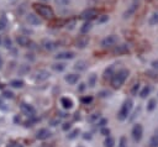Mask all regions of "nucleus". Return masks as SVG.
Segmentation results:
<instances>
[{"label":"nucleus","instance_id":"obj_1","mask_svg":"<svg viewBox=\"0 0 158 147\" xmlns=\"http://www.w3.org/2000/svg\"><path fill=\"white\" fill-rule=\"evenodd\" d=\"M128 74H130L128 69H120V70L115 72L114 75H112L111 79H110V80H111V85H112V88H114V89H118V88H121L122 84L125 83V80L127 79Z\"/></svg>","mask_w":158,"mask_h":147},{"label":"nucleus","instance_id":"obj_2","mask_svg":"<svg viewBox=\"0 0 158 147\" xmlns=\"http://www.w3.org/2000/svg\"><path fill=\"white\" fill-rule=\"evenodd\" d=\"M132 107H133V100H132L131 98L126 99V100L123 101V104H122V106H121L120 111L117 112V119H118L120 121L126 120V119L128 117V115H130V112H131Z\"/></svg>","mask_w":158,"mask_h":147},{"label":"nucleus","instance_id":"obj_3","mask_svg":"<svg viewBox=\"0 0 158 147\" xmlns=\"http://www.w3.org/2000/svg\"><path fill=\"white\" fill-rule=\"evenodd\" d=\"M33 7H35L36 12L40 16H42L43 19H52L53 15H54L53 14V10L49 6H47V5H43V4H33Z\"/></svg>","mask_w":158,"mask_h":147},{"label":"nucleus","instance_id":"obj_4","mask_svg":"<svg viewBox=\"0 0 158 147\" xmlns=\"http://www.w3.org/2000/svg\"><path fill=\"white\" fill-rule=\"evenodd\" d=\"M20 109H21V112L23 114V115H26L27 117H35V115H36V110H35V107L32 106V105H30V104H26V103H21V105H20Z\"/></svg>","mask_w":158,"mask_h":147},{"label":"nucleus","instance_id":"obj_5","mask_svg":"<svg viewBox=\"0 0 158 147\" xmlns=\"http://www.w3.org/2000/svg\"><path fill=\"white\" fill-rule=\"evenodd\" d=\"M132 138L136 141V142H139L142 140V136H143V127L141 124H136L133 127H132Z\"/></svg>","mask_w":158,"mask_h":147},{"label":"nucleus","instance_id":"obj_6","mask_svg":"<svg viewBox=\"0 0 158 147\" xmlns=\"http://www.w3.org/2000/svg\"><path fill=\"white\" fill-rule=\"evenodd\" d=\"M116 42H117V36H115V35H109V36H106L105 38L101 40V43H100V44H101V47L107 48V47L115 46Z\"/></svg>","mask_w":158,"mask_h":147},{"label":"nucleus","instance_id":"obj_7","mask_svg":"<svg viewBox=\"0 0 158 147\" xmlns=\"http://www.w3.org/2000/svg\"><path fill=\"white\" fill-rule=\"evenodd\" d=\"M96 16H98V11L95 9H88L85 11H83L81 15H80V17L83 20H85V21H90V20L95 19Z\"/></svg>","mask_w":158,"mask_h":147},{"label":"nucleus","instance_id":"obj_8","mask_svg":"<svg viewBox=\"0 0 158 147\" xmlns=\"http://www.w3.org/2000/svg\"><path fill=\"white\" fill-rule=\"evenodd\" d=\"M49 75H51V74H49L47 70L41 69V70H38V72L35 74V82H36V83H42V82L47 80V79L49 78Z\"/></svg>","mask_w":158,"mask_h":147},{"label":"nucleus","instance_id":"obj_9","mask_svg":"<svg viewBox=\"0 0 158 147\" xmlns=\"http://www.w3.org/2000/svg\"><path fill=\"white\" fill-rule=\"evenodd\" d=\"M51 135H52V132L48 130V128H40L37 132H36V138L37 140H41V141H43V140H47V138H49L51 137Z\"/></svg>","mask_w":158,"mask_h":147},{"label":"nucleus","instance_id":"obj_10","mask_svg":"<svg viewBox=\"0 0 158 147\" xmlns=\"http://www.w3.org/2000/svg\"><path fill=\"white\" fill-rule=\"evenodd\" d=\"M26 21H27V23L31 25V26H37V25L41 23V20H40L38 16L35 15V14H27V15H26Z\"/></svg>","mask_w":158,"mask_h":147},{"label":"nucleus","instance_id":"obj_11","mask_svg":"<svg viewBox=\"0 0 158 147\" xmlns=\"http://www.w3.org/2000/svg\"><path fill=\"white\" fill-rule=\"evenodd\" d=\"M42 47L46 49V51H53L58 47V43L52 41V40H43L42 41Z\"/></svg>","mask_w":158,"mask_h":147},{"label":"nucleus","instance_id":"obj_12","mask_svg":"<svg viewBox=\"0 0 158 147\" xmlns=\"http://www.w3.org/2000/svg\"><path fill=\"white\" fill-rule=\"evenodd\" d=\"M16 42H17V44L21 46V47H28V46L31 44L30 38H28L27 36H23V35L17 36V37H16Z\"/></svg>","mask_w":158,"mask_h":147},{"label":"nucleus","instance_id":"obj_13","mask_svg":"<svg viewBox=\"0 0 158 147\" xmlns=\"http://www.w3.org/2000/svg\"><path fill=\"white\" fill-rule=\"evenodd\" d=\"M74 52H72V51H65V52H59L58 54H56L54 56V58L56 59H72V58H74Z\"/></svg>","mask_w":158,"mask_h":147},{"label":"nucleus","instance_id":"obj_14","mask_svg":"<svg viewBox=\"0 0 158 147\" xmlns=\"http://www.w3.org/2000/svg\"><path fill=\"white\" fill-rule=\"evenodd\" d=\"M79 78H80V75H79V74H75V73H70V74H67V75L64 77L65 82H67L68 84H70V85L77 84L78 80H79Z\"/></svg>","mask_w":158,"mask_h":147},{"label":"nucleus","instance_id":"obj_15","mask_svg":"<svg viewBox=\"0 0 158 147\" xmlns=\"http://www.w3.org/2000/svg\"><path fill=\"white\" fill-rule=\"evenodd\" d=\"M137 7H138V1H136V0H135V1L132 2V5H131V6H130L125 12H123V19L130 17V16H131L136 10H137Z\"/></svg>","mask_w":158,"mask_h":147},{"label":"nucleus","instance_id":"obj_16","mask_svg":"<svg viewBox=\"0 0 158 147\" xmlns=\"http://www.w3.org/2000/svg\"><path fill=\"white\" fill-rule=\"evenodd\" d=\"M60 105H62V107L64 110H69V109L73 107V101H72V99H69L67 96H63L60 99Z\"/></svg>","mask_w":158,"mask_h":147},{"label":"nucleus","instance_id":"obj_17","mask_svg":"<svg viewBox=\"0 0 158 147\" xmlns=\"http://www.w3.org/2000/svg\"><path fill=\"white\" fill-rule=\"evenodd\" d=\"M89 43V37L88 36H80L77 40V47L78 48H85Z\"/></svg>","mask_w":158,"mask_h":147},{"label":"nucleus","instance_id":"obj_18","mask_svg":"<svg viewBox=\"0 0 158 147\" xmlns=\"http://www.w3.org/2000/svg\"><path fill=\"white\" fill-rule=\"evenodd\" d=\"M114 73H115V64H111V65H109L104 70V78L105 79H111V77L114 75Z\"/></svg>","mask_w":158,"mask_h":147},{"label":"nucleus","instance_id":"obj_19","mask_svg":"<svg viewBox=\"0 0 158 147\" xmlns=\"http://www.w3.org/2000/svg\"><path fill=\"white\" fill-rule=\"evenodd\" d=\"M86 68H88V63L85 61H78L74 64V69L78 70V72H84Z\"/></svg>","mask_w":158,"mask_h":147},{"label":"nucleus","instance_id":"obj_20","mask_svg":"<svg viewBox=\"0 0 158 147\" xmlns=\"http://www.w3.org/2000/svg\"><path fill=\"white\" fill-rule=\"evenodd\" d=\"M148 23H149V26H156V25H158V11H154V12L149 16Z\"/></svg>","mask_w":158,"mask_h":147},{"label":"nucleus","instance_id":"obj_21","mask_svg":"<svg viewBox=\"0 0 158 147\" xmlns=\"http://www.w3.org/2000/svg\"><path fill=\"white\" fill-rule=\"evenodd\" d=\"M7 25H9V21L6 19V16L5 15H1L0 16V32L1 31H5L6 27H7Z\"/></svg>","mask_w":158,"mask_h":147},{"label":"nucleus","instance_id":"obj_22","mask_svg":"<svg viewBox=\"0 0 158 147\" xmlns=\"http://www.w3.org/2000/svg\"><path fill=\"white\" fill-rule=\"evenodd\" d=\"M91 27H93L91 22H90V21H85V22L83 23V26L80 27V32H81V33H88V32L91 30Z\"/></svg>","mask_w":158,"mask_h":147},{"label":"nucleus","instance_id":"obj_23","mask_svg":"<svg viewBox=\"0 0 158 147\" xmlns=\"http://www.w3.org/2000/svg\"><path fill=\"white\" fill-rule=\"evenodd\" d=\"M96 80H98L96 74H95V73H91V74L89 75V78H88V85H89L90 88H94L95 84H96Z\"/></svg>","mask_w":158,"mask_h":147},{"label":"nucleus","instance_id":"obj_24","mask_svg":"<svg viewBox=\"0 0 158 147\" xmlns=\"http://www.w3.org/2000/svg\"><path fill=\"white\" fill-rule=\"evenodd\" d=\"M10 85H11L12 88L20 89V88H22V86L25 85V83H23V80H21V79H14V80L10 82Z\"/></svg>","mask_w":158,"mask_h":147},{"label":"nucleus","instance_id":"obj_25","mask_svg":"<svg viewBox=\"0 0 158 147\" xmlns=\"http://www.w3.org/2000/svg\"><path fill=\"white\" fill-rule=\"evenodd\" d=\"M114 145H115V138L111 137L110 135L106 136V138H105V141H104V146H105V147H114Z\"/></svg>","mask_w":158,"mask_h":147},{"label":"nucleus","instance_id":"obj_26","mask_svg":"<svg viewBox=\"0 0 158 147\" xmlns=\"http://www.w3.org/2000/svg\"><path fill=\"white\" fill-rule=\"evenodd\" d=\"M151 90H152V88L149 86V85H146L142 90H141V93H139V96L142 98V99H144V98H147V95H149V93H151Z\"/></svg>","mask_w":158,"mask_h":147},{"label":"nucleus","instance_id":"obj_27","mask_svg":"<svg viewBox=\"0 0 158 147\" xmlns=\"http://www.w3.org/2000/svg\"><path fill=\"white\" fill-rule=\"evenodd\" d=\"M114 52L115 53H126V52H128V47L126 44H120L114 49Z\"/></svg>","mask_w":158,"mask_h":147},{"label":"nucleus","instance_id":"obj_28","mask_svg":"<svg viewBox=\"0 0 158 147\" xmlns=\"http://www.w3.org/2000/svg\"><path fill=\"white\" fill-rule=\"evenodd\" d=\"M52 68L56 72H63L65 69V64L64 63H54V64H52Z\"/></svg>","mask_w":158,"mask_h":147},{"label":"nucleus","instance_id":"obj_29","mask_svg":"<svg viewBox=\"0 0 158 147\" xmlns=\"http://www.w3.org/2000/svg\"><path fill=\"white\" fill-rule=\"evenodd\" d=\"M156 106H157V100L156 99H151L148 101V104H147V110L148 111H153L156 109Z\"/></svg>","mask_w":158,"mask_h":147},{"label":"nucleus","instance_id":"obj_30","mask_svg":"<svg viewBox=\"0 0 158 147\" xmlns=\"http://www.w3.org/2000/svg\"><path fill=\"white\" fill-rule=\"evenodd\" d=\"M149 147H158V135L157 133L151 137V140H149Z\"/></svg>","mask_w":158,"mask_h":147},{"label":"nucleus","instance_id":"obj_31","mask_svg":"<svg viewBox=\"0 0 158 147\" xmlns=\"http://www.w3.org/2000/svg\"><path fill=\"white\" fill-rule=\"evenodd\" d=\"M2 46H4L5 48H11V47H12V41H11V38L5 37V38L2 40Z\"/></svg>","mask_w":158,"mask_h":147},{"label":"nucleus","instance_id":"obj_32","mask_svg":"<svg viewBox=\"0 0 158 147\" xmlns=\"http://www.w3.org/2000/svg\"><path fill=\"white\" fill-rule=\"evenodd\" d=\"M54 2L60 6V7H64V6H68L70 4V0H54Z\"/></svg>","mask_w":158,"mask_h":147},{"label":"nucleus","instance_id":"obj_33","mask_svg":"<svg viewBox=\"0 0 158 147\" xmlns=\"http://www.w3.org/2000/svg\"><path fill=\"white\" fill-rule=\"evenodd\" d=\"M80 101H81L84 105H88V104H90V103L93 101V96H91V95H86V96H83V98L80 99Z\"/></svg>","mask_w":158,"mask_h":147},{"label":"nucleus","instance_id":"obj_34","mask_svg":"<svg viewBox=\"0 0 158 147\" xmlns=\"http://www.w3.org/2000/svg\"><path fill=\"white\" fill-rule=\"evenodd\" d=\"M79 133H80V130H79V128H74V130L68 135V138H69V140H73V138H75Z\"/></svg>","mask_w":158,"mask_h":147},{"label":"nucleus","instance_id":"obj_35","mask_svg":"<svg viewBox=\"0 0 158 147\" xmlns=\"http://www.w3.org/2000/svg\"><path fill=\"white\" fill-rule=\"evenodd\" d=\"M117 147H127V138H126L125 136L120 137V141H118Z\"/></svg>","mask_w":158,"mask_h":147},{"label":"nucleus","instance_id":"obj_36","mask_svg":"<svg viewBox=\"0 0 158 147\" xmlns=\"http://www.w3.org/2000/svg\"><path fill=\"white\" fill-rule=\"evenodd\" d=\"M2 96H4L5 99H12V98H14V93H12L11 90H4V91H2Z\"/></svg>","mask_w":158,"mask_h":147},{"label":"nucleus","instance_id":"obj_37","mask_svg":"<svg viewBox=\"0 0 158 147\" xmlns=\"http://www.w3.org/2000/svg\"><path fill=\"white\" fill-rule=\"evenodd\" d=\"M99 119H100V114H99V112H95V114H91L88 120H89L90 122H94V121H96V120H99Z\"/></svg>","mask_w":158,"mask_h":147},{"label":"nucleus","instance_id":"obj_38","mask_svg":"<svg viewBox=\"0 0 158 147\" xmlns=\"http://www.w3.org/2000/svg\"><path fill=\"white\" fill-rule=\"evenodd\" d=\"M109 20V16L107 15H101V16H98V23H104Z\"/></svg>","mask_w":158,"mask_h":147},{"label":"nucleus","instance_id":"obj_39","mask_svg":"<svg viewBox=\"0 0 158 147\" xmlns=\"http://www.w3.org/2000/svg\"><path fill=\"white\" fill-rule=\"evenodd\" d=\"M49 124H51V126H57V125H59V124H60V117H59V116H57V117L52 119Z\"/></svg>","mask_w":158,"mask_h":147},{"label":"nucleus","instance_id":"obj_40","mask_svg":"<svg viewBox=\"0 0 158 147\" xmlns=\"http://www.w3.org/2000/svg\"><path fill=\"white\" fill-rule=\"evenodd\" d=\"M138 90H139V84L137 83V84H135V85L132 86V89H131V94H132V95H137Z\"/></svg>","mask_w":158,"mask_h":147},{"label":"nucleus","instance_id":"obj_41","mask_svg":"<svg viewBox=\"0 0 158 147\" xmlns=\"http://www.w3.org/2000/svg\"><path fill=\"white\" fill-rule=\"evenodd\" d=\"M100 133H101L102 136H105V137H106V136H109V135H110V130H109L107 127H105V126H104V127H101V128H100Z\"/></svg>","mask_w":158,"mask_h":147},{"label":"nucleus","instance_id":"obj_42","mask_svg":"<svg viewBox=\"0 0 158 147\" xmlns=\"http://www.w3.org/2000/svg\"><path fill=\"white\" fill-rule=\"evenodd\" d=\"M106 124H107V120H106V119H100V121H99L96 125H98V127L101 128V127H104Z\"/></svg>","mask_w":158,"mask_h":147},{"label":"nucleus","instance_id":"obj_43","mask_svg":"<svg viewBox=\"0 0 158 147\" xmlns=\"http://www.w3.org/2000/svg\"><path fill=\"white\" fill-rule=\"evenodd\" d=\"M74 26H75V20H72L70 22L67 23V28H69V30H73Z\"/></svg>","mask_w":158,"mask_h":147},{"label":"nucleus","instance_id":"obj_44","mask_svg":"<svg viewBox=\"0 0 158 147\" xmlns=\"http://www.w3.org/2000/svg\"><path fill=\"white\" fill-rule=\"evenodd\" d=\"M85 88H86V84H85V83H80V84H79V86H78V91L83 93V91L85 90Z\"/></svg>","mask_w":158,"mask_h":147},{"label":"nucleus","instance_id":"obj_45","mask_svg":"<svg viewBox=\"0 0 158 147\" xmlns=\"http://www.w3.org/2000/svg\"><path fill=\"white\" fill-rule=\"evenodd\" d=\"M110 94H111V93H110L109 90H104V91H100V93H99V95H100L101 98H106V96H109Z\"/></svg>","mask_w":158,"mask_h":147},{"label":"nucleus","instance_id":"obj_46","mask_svg":"<svg viewBox=\"0 0 158 147\" xmlns=\"http://www.w3.org/2000/svg\"><path fill=\"white\" fill-rule=\"evenodd\" d=\"M69 128H70V124H69V122H64L63 126H62V130H63V131H67V130H69Z\"/></svg>","mask_w":158,"mask_h":147},{"label":"nucleus","instance_id":"obj_47","mask_svg":"<svg viewBox=\"0 0 158 147\" xmlns=\"http://www.w3.org/2000/svg\"><path fill=\"white\" fill-rule=\"evenodd\" d=\"M139 110H141V107H138V109H137V110L135 111V114H133V115H132V116L130 117V120H131V121H132V120H133V119H135L136 116H138V114H139Z\"/></svg>","mask_w":158,"mask_h":147},{"label":"nucleus","instance_id":"obj_48","mask_svg":"<svg viewBox=\"0 0 158 147\" xmlns=\"http://www.w3.org/2000/svg\"><path fill=\"white\" fill-rule=\"evenodd\" d=\"M152 68L158 70V59H156V61H153V62H152Z\"/></svg>","mask_w":158,"mask_h":147},{"label":"nucleus","instance_id":"obj_49","mask_svg":"<svg viewBox=\"0 0 158 147\" xmlns=\"http://www.w3.org/2000/svg\"><path fill=\"white\" fill-rule=\"evenodd\" d=\"M7 147H23L21 143H11V145H9Z\"/></svg>","mask_w":158,"mask_h":147},{"label":"nucleus","instance_id":"obj_50","mask_svg":"<svg viewBox=\"0 0 158 147\" xmlns=\"http://www.w3.org/2000/svg\"><path fill=\"white\" fill-rule=\"evenodd\" d=\"M0 109H2V110H7V106H5V104L1 101V99H0Z\"/></svg>","mask_w":158,"mask_h":147},{"label":"nucleus","instance_id":"obj_51","mask_svg":"<svg viewBox=\"0 0 158 147\" xmlns=\"http://www.w3.org/2000/svg\"><path fill=\"white\" fill-rule=\"evenodd\" d=\"M83 137H84V138H85V140H90V138H91V135H90V133H88V132H86V133H84V136H83Z\"/></svg>","mask_w":158,"mask_h":147},{"label":"nucleus","instance_id":"obj_52","mask_svg":"<svg viewBox=\"0 0 158 147\" xmlns=\"http://www.w3.org/2000/svg\"><path fill=\"white\" fill-rule=\"evenodd\" d=\"M58 115H59V117H65L67 116V114L63 112V111H58Z\"/></svg>","mask_w":158,"mask_h":147},{"label":"nucleus","instance_id":"obj_53","mask_svg":"<svg viewBox=\"0 0 158 147\" xmlns=\"http://www.w3.org/2000/svg\"><path fill=\"white\" fill-rule=\"evenodd\" d=\"M2 63H4V62H2V58H1V56H0V69H1V67H2Z\"/></svg>","mask_w":158,"mask_h":147},{"label":"nucleus","instance_id":"obj_54","mask_svg":"<svg viewBox=\"0 0 158 147\" xmlns=\"http://www.w3.org/2000/svg\"><path fill=\"white\" fill-rule=\"evenodd\" d=\"M1 43H2V40H1V37H0V44H1Z\"/></svg>","mask_w":158,"mask_h":147},{"label":"nucleus","instance_id":"obj_55","mask_svg":"<svg viewBox=\"0 0 158 147\" xmlns=\"http://www.w3.org/2000/svg\"><path fill=\"white\" fill-rule=\"evenodd\" d=\"M41 1H48V0H41Z\"/></svg>","mask_w":158,"mask_h":147},{"label":"nucleus","instance_id":"obj_56","mask_svg":"<svg viewBox=\"0 0 158 147\" xmlns=\"http://www.w3.org/2000/svg\"><path fill=\"white\" fill-rule=\"evenodd\" d=\"M79 147H81V146H79Z\"/></svg>","mask_w":158,"mask_h":147},{"label":"nucleus","instance_id":"obj_57","mask_svg":"<svg viewBox=\"0 0 158 147\" xmlns=\"http://www.w3.org/2000/svg\"><path fill=\"white\" fill-rule=\"evenodd\" d=\"M157 135H158V133H157Z\"/></svg>","mask_w":158,"mask_h":147}]
</instances>
